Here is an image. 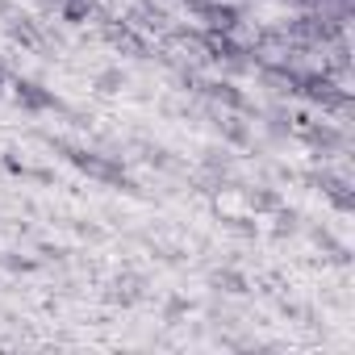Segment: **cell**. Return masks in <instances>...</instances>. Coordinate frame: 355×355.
I'll list each match as a JSON object with an SVG mask.
<instances>
[{
  "mask_svg": "<svg viewBox=\"0 0 355 355\" xmlns=\"http://www.w3.org/2000/svg\"><path fill=\"white\" fill-rule=\"evenodd\" d=\"M67 159H71L80 171H88V175H96V180H105V184H125L121 167L105 163V159H101V155H92V150H67Z\"/></svg>",
  "mask_w": 355,
  "mask_h": 355,
  "instance_id": "cell-1",
  "label": "cell"
},
{
  "mask_svg": "<svg viewBox=\"0 0 355 355\" xmlns=\"http://www.w3.org/2000/svg\"><path fill=\"white\" fill-rule=\"evenodd\" d=\"M17 101H21L26 109H55V92H46V88L34 84V80H17Z\"/></svg>",
  "mask_w": 355,
  "mask_h": 355,
  "instance_id": "cell-2",
  "label": "cell"
},
{
  "mask_svg": "<svg viewBox=\"0 0 355 355\" xmlns=\"http://www.w3.org/2000/svg\"><path fill=\"white\" fill-rule=\"evenodd\" d=\"M0 84H5V67H0Z\"/></svg>",
  "mask_w": 355,
  "mask_h": 355,
  "instance_id": "cell-3",
  "label": "cell"
}]
</instances>
